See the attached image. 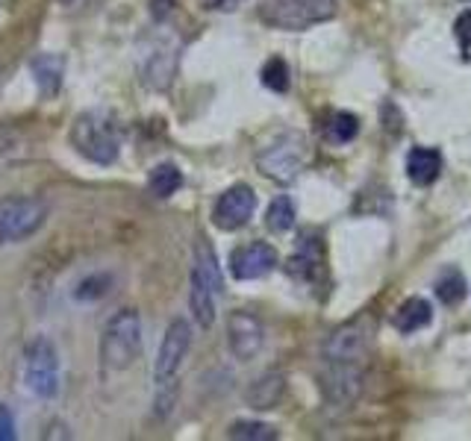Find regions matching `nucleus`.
<instances>
[{
	"mask_svg": "<svg viewBox=\"0 0 471 441\" xmlns=\"http://www.w3.org/2000/svg\"><path fill=\"white\" fill-rule=\"evenodd\" d=\"M454 36H457V42H459V53H463V60L471 62V9H466V12L457 18Z\"/></svg>",
	"mask_w": 471,
	"mask_h": 441,
	"instance_id": "nucleus-24",
	"label": "nucleus"
},
{
	"mask_svg": "<svg viewBox=\"0 0 471 441\" xmlns=\"http://www.w3.org/2000/svg\"><path fill=\"white\" fill-rule=\"evenodd\" d=\"M215 289L209 285L204 277L198 271H191V292H189V306H191V315H195V321L200 327H213L215 321Z\"/></svg>",
	"mask_w": 471,
	"mask_h": 441,
	"instance_id": "nucleus-13",
	"label": "nucleus"
},
{
	"mask_svg": "<svg viewBox=\"0 0 471 441\" xmlns=\"http://www.w3.org/2000/svg\"><path fill=\"white\" fill-rule=\"evenodd\" d=\"M142 353V318L136 309H121L101 335V362L107 371H127Z\"/></svg>",
	"mask_w": 471,
	"mask_h": 441,
	"instance_id": "nucleus-2",
	"label": "nucleus"
},
{
	"mask_svg": "<svg viewBox=\"0 0 471 441\" xmlns=\"http://www.w3.org/2000/svg\"><path fill=\"white\" fill-rule=\"evenodd\" d=\"M468 4H471V0H468Z\"/></svg>",
	"mask_w": 471,
	"mask_h": 441,
	"instance_id": "nucleus-27",
	"label": "nucleus"
},
{
	"mask_svg": "<svg viewBox=\"0 0 471 441\" xmlns=\"http://www.w3.org/2000/svg\"><path fill=\"white\" fill-rule=\"evenodd\" d=\"M442 171V153L434 148H412L407 156V174L416 186H430Z\"/></svg>",
	"mask_w": 471,
	"mask_h": 441,
	"instance_id": "nucleus-14",
	"label": "nucleus"
},
{
	"mask_svg": "<svg viewBox=\"0 0 471 441\" xmlns=\"http://www.w3.org/2000/svg\"><path fill=\"white\" fill-rule=\"evenodd\" d=\"M371 333L360 321L345 324L324 344V362H342V365H365L369 359Z\"/></svg>",
	"mask_w": 471,
	"mask_h": 441,
	"instance_id": "nucleus-8",
	"label": "nucleus"
},
{
	"mask_svg": "<svg viewBox=\"0 0 471 441\" xmlns=\"http://www.w3.org/2000/svg\"><path fill=\"white\" fill-rule=\"evenodd\" d=\"M256 212V195L251 186L239 183V186H230L224 195L215 200V209H213V224L218 229H224V233H233V229L245 227L248 220L254 218Z\"/></svg>",
	"mask_w": 471,
	"mask_h": 441,
	"instance_id": "nucleus-9",
	"label": "nucleus"
},
{
	"mask_svg": "<svg viewBox=\"0 0 471 441\" xmlns=\"http://www.w3.org/2000/svg\"><path fill=\"white\" fill-rule=\"evenodd\" d=\"M180 186H183V174L177 165H171V162H162V165L153 168L148 177V188L153 197H171Z\"/></svg>",
	"mask_w": 471,
	"mask_h": 441,
	"instance_id": "nucleus-18",
	"label": "nucleus"
},
{
	"mask_svg": "<svg viewBox=\"0 0 471 441\" xmlns=\"http://www.w3.org/2000/svg\"><path fill=\"white\" fill-rule=\"evenodd\" d=\"M259 80H263L265 89L283 94L286 89H289V83H292V71H289V65H286V60L274 56V60H268L263 65V71H259Z\"/></svg>",
	"mask_w": 471,
	"mask_h": 441,
	"instance_id": "nucleus-19",
	"label": "nucleus"
},
{
	"mask_svg": "<svg viewBox=\"0 0 471 441\" xmlns=\"http://www.w3.org/2000/svg\"><path fill=\"white\" fill-rule=\"evenodd\" d=\"M283 377L280 373H268V377H259L251 389H248V404L254 409H274L283 397Z\"/></svg>",
	"mask_w": 471,
	"mask_h": 441,
	"instance_id": "nucleus-16",
	"label": "nucleus"
},
{
	"mask_svg": "<svg viewBox=\"0 0 471 441\" xmlns=\"http://www.w3.org/2000/svg\"><path fill=\"white\" fill-rule=\"evenodd\" d=\"M30 74L36 80L38 94L47 98H56V92L62 89V76H65V56L62 53H38L30 62Z\"/></svg>",
	"mask_w": 471,
	"mask_h": 441,
	"instance_id": "nucleus-12",
	"label": "nucleus"
},
{
	"mask_svg": "<svg viewBox=\"0 0 471 441\" xmlns=\"http://www.w3.org/2000/svg\"><path fill=\"white\" fill-rule=\"evenodd\" d=\"M24 382L42 400L60 391V357L47 335H36L24 348Z\"/></svg>",
	"mask_w": 471,
	"mask_h": 441,
	"instance_id": "nucleus-4",
	"label": "nucleus"
},
{
	"mask_svg": "<svg viewBox=\"0 0 471 441\" xmlns=\"http://www.w3.org/2000/svg\"><path fill=\"white\" fill-rule=\"evenodd\" d=\"M15 438V418L6 406H0V441H12Z\"/></svg>",
	"mask_w": 471,
	"mask_h": 441,
	"instance_id": "nucleus-25",
	"label": "nucleus"
},
{
	"mask_svg": "<svg viewBox=\"0 0 471 441\" xmlns=\"http://www.w3.org/2000/svg\"><path fill=\"white\" fill-rule=\"evenodd\" d=\"M71 148L94 165H112L121 153L118 127L107 112H83L71 124L69 132Z\"/></svg>",
	"mask_w": 471,
	"mask_h": 441,
	"instance_id": "nucleus-1",
	"label": "nucleus"
},
{
	"mask_svg": "<svg viewBox=\"0 0 471 441\" xmlns=\"http://www.w3.org/2000/svg\"><path fill=\"white\" fill-rule=\"evenodd\" d=\"M333 0H265L259 15L277 30H306V27L333 18Z\"/></svg>",
	"mask_w": 471,
	"mask_h": 441,
	"instance_id": "nucleus-5",
	"label": "nucleus"
},
{
	"mask_svg": "<svg viewBox=\"0 0 471 441\" xmlns=\"http://www.w3.org/2000/svg\"><path fill=\"white\" fill-rule=\"evenodd\" d=\"M265 224L274 229V233H289L295 227V204L289 197H277L272 200V206H268V215H265Z\"/></svg>",
	"mask_w": 471,
	"mask_h": 441,
	"instance_id": "nucleus-21",
	"label": "nucleus"
},
{
	"mask_svg": "<svg viewBox=\"0 0 471 441\" xmlns=\"http://www.w3.org/2000/svg\"><path fill=\"white\" fill-rule=\"evenodd\" d=\"M191 348V330L186 321H171L168 330H166V339L159 344V357H157V365H153V380H157L159 389H168L171 382H175L177 371L183 365V359H186V353Z\"/></svg>",
	"mask_w": 471,
	"mask_h": 441,
	"instance_id": "nucleus-7",
	"label": "nucleus"
},
{
	"mask_svg": "<svg viewBox=\"0 0 471 441\" xmlns=\"http://www.w3.org/2000/svg\"><path fill=\"white\" fill-rule=\"evenodd\" d=\"M191 271H198L204 280L213 285V289L221 294V271H218V256L213 251V245L207 242L204 236H198L195 242V265H191Z\"/></svg>",
	"mask_w": 471,
	"mask_h": 441,
	"instance_id": "nucleus-17",
	"label": "nucleus"
},
{
	"mask_svg": "<svg viewBox=\"0 0 471 441\" xmlns=\"http://www.w3.org/2000/svg\"><path fill=\"white\" fill-rule=\"evenodd\" d=\"M239 4H242V0H204L207 9H218V12H233Z\"/></svg>",
	"mask_w": 471,
	"mask_h": 441,
	"instance_id": "nucleus-26",
	"label": "nucleus"
},
{
	"mask_svg": "<svg viewBox=\"0 0 471 441\" xmlns=\"http://www.w3.org/2000/svg\"><path fill=\"white\" fill-rule=\"evenodd\" d=\"M274 265H277V251L265 242H251L230 253V274L236 280H259V277L272 274Z\"/></svg>",
	"mask_w": 471,
	"mask_h": 441,
	"instance_id": "nucleus-11",
	"label": "nucleus"
},
{
	"mask_svg": "<svg viewBox=\"0 0 471 441\" xmlns=\"http://www.w3.org/2000/svg\"><path fill=\"white\" fill-rule=\"evenodd\" d=\"M436 294H439V301L448 303V306H454V303L463 301V297H466V280H463V274L448 271V274L436 283Z\"/></svg>",
	"mask_w": 471,
	"mask_h": 441,
	"instance_id": "nucleus-23",
	"label": "nucleus"
},
{
	"mask_svg": "<svg viewBox=\"0 0 471 441\" xmlns=\"http://www.w3.org/2000/svg\"><path fill=\"white\" fill-rule=\"evenodd\" d=\"M227 341L239 362H251L254 357H259L265 344V327L259 324L256 315L239 309L227 321Z\"/></svg>",
	"mask_w": 471,
	"mask_h": 441,
	"instance_id": "nucleus-10",
	"label": "nucleus"
},
{
	"mask_svg": "<svg viewBox=\"0 0 471 441\" xmlns=\"http://www.w3.org/2000/svg\"><path fill=\"white\" fill-rule=\"evenodd\" d=\"M306 156H310L306 139L301 132H289V136H280L272 148L259 153V168H263V174L277 180V183H289V180L301 174Z\"/></svg>",
	"mask_w": 471,
	"mask_h": 441,
	"instance_id": "nucleus-6",
	"label": "nucleus"
},
{
	"mask_svg": "<svg viewBox=\"0 0 471 441\" xmlns=\"http://www.w3.org/2000/svg\"><path fill=\"white\" fill-rule=\"evenodd\" d=\"M430 321H434V309H430L425 297H407L395 309V315H392V324L398 327V333L425 330Z\"/></svg>",
	"mask_w": 471,
	"mask_h": 441,
	"instance_id": "nucleus-15",
	"label": "nucleus"
},
{
	"mask_svg": "<svg viewBox=\"0 0 471 441\" xmlns=\"http://www.w3.org/2000/svg\"><path fill=\"white\" fill-rule=\"evenodd\" d=\"M327 139L333 141V145H348L353 141V136L360 132V121L353 118L351 112H336L330 121H327Z\"/></svg>",
	"mask_w": 471,
	"mask_h": 441,
	"instance_id": "nucleus-20",
	"label": "nucleus"
},
{
	"mask_svg": "<svg viewBox=\"0 0 471 441\" xmlns=\"http://www.w3.org/2000/svg\"><path fill=\"white\" fill-rule=\"evenodd\" d=\"M230 438H242V441H274L277 429L268 424H256V421H239L230 427Z\"/></svg>",
	"mask_w": 471,
	"mask_h": 441,
	"instance_id": "nucleus-22",
	"label": "nucleus"
},
{
	"mask_svg": "<svg viewBox=\"0 0 471 441\" xmlns=\"http://www.w3.org/2000/svg\"><path fill=\"white\" fill-rule=\"evenodd\" d=\"M47 218V204L38 197H0V245L24 242L38 233Z\"/></svg>",
	"mask_w": 471,
	"mask_h": 441,
	"instance_id": "nucleus-3",
	"label": "nucleus"
}]
</instances>
